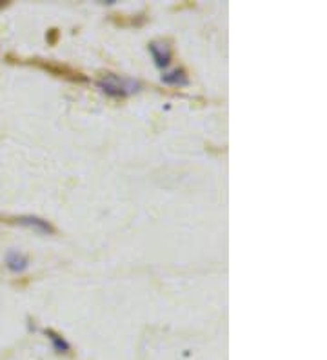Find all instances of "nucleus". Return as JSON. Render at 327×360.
Listing matches in <instances>:
<instances>
[{
	"instance_id": "4",
	"label": "nucleus",
	"mask_w": 327,
	"mask_h": 360,
	"mask_svg": "<svg viewBox=\"0 0 327 360\" xmlns=\"http://www.w3.org/2000/svg\"><path fill=\"white\" fill-rule=\"evenodd\" d=\"M149 51H151L153 58H155V64L158 68H167L173 60V48L167 40H153L149 42Z\"/></svg>"
},
{
	"instance_id": "5",
	"label": "nucleus",
	"mask_w": 327,
	"mask_h": 360,
	"mask_svg": "<svg viewBox=\"0 0 327 360\" xmlns=\"http://www.w3.org/2000/svg\"><path fill=\"white\" fill-rule=\"evenodd\" d=\"M6 266L13 273H22L26 271L27 266H30V259L18 253V251H9L8 255H6Z\"/></svg>"
},
{
	"instance_id": "6",
	"label": "nucleus",
	"mask_w": 327,
	"mask_h": 360,
	"mask_svg": "<svg viewBox=\"0 0 327 360\" xmlns=\"http://www.w3.org/2000/svg\"><path fill=\"white\" fill-rule=\"evenodd\" d=\"M162 82L169 84V86H188L189 84V77L186 73V70L182 68H174V70L166 71L164 75H162Z\"/></svg>"
},
{
	"instance_id": "1",
	"label": "nucleus",
	"mask_w": 327,
	"mask_h": 360,
	"mask_svg": "<svg viewBox=\"0 0 327 360\" xmlns=\"http://www.w3.org/2000/svg\"><path fill=\"white\" fill-rule=\"evenodd\" d=\"M96 86L109 95V97L115 98H124L129 97L133 93L139 91L140 84L133 79H126V77L115 75V73H102L96 80Z\"/></svg>"
},
{
	"instance_id": "8",
	"label": "nucleus",
	"mask_w": 327,
	"mask_h": 360,
	"mask_svg": "<svg viewBox=\"0 0 327 360\" xmlns=\"http://www.w3.org/2000/svg\"><path fill=\"white\" fill-rule=\"evenodd\" d=\"M46 335H48L49 340L53 342V346H55L57 353H68V352H70V344L65 342L64 337H62V335H58L57 331L46 330Z\"/></svg>"
},
{
	"instance_id": "7",
	"label": "nucleus",
	"mask_w": 327,
	"mask_h": 360,
	"mask_svg": "<svg viewBox=\"0 0 327 360\" xmlns=\"http://www.w3.org/2000/svg\"><path fill=\"white\" fill-rule=\"evenodd\" d=\"M146 13H139V15H120L115 13L111 15V20H113L117 26L120 27H133V26H142L146 22Z\"/></svg>"
},
{
	"instance_id": "3",
	"label": "nucleus",
	"mask_w": 327,
	"mask_h": 360,
	"mask_svg": "<svg viewBox=\"0 0 327 360\" xmlns=\"http://www.w3.org/2000/svg\"><path fill=\"white\" fill-rule=\"evenodd\" d=\"M0 222H6V224H15L22 226V228L35 229V231L44 233V235H53L55 228L51 226V222L40 219L35 215H18V217H0Z\"/></svg>"
},
{
	"instance_id": "2",
	"label": "nucleus",
	"mask_w": 327,
	"mask_h": 360,
	"mask_svg": "<svg viewBox=\"0 0 327 360\" xmlns=\"http://www.w3.org/2000/svg\"><path fill=\"white\" fill-rule=\"evenodd\" d=\"M22 64H31V66H37L40 70L48 71L49 75L60 77V79H68L71 82H86L87 77L84 75L82 71L75 70V68L68 66V64H60V62L53 60H42V58H27V60H18Z\"/></svg>"
},
{
	"instance_id": "9",
	"label": "nucleus",
	"mask_w": 327,
	"mask_h": 360,
	"mask_svg": "<svg viewBox=\"0 0 327 360\" xmlns=\"http://www.w3.org/2000/svg\"><path fill=\"white\" fill-rule=\"evenodd\" d=\"M58 37H60V31H58L57 27H51V30L48 31V35H46V39H48L49 44L55 46L58 42Z\"/></svg>"
}]
</instances>
